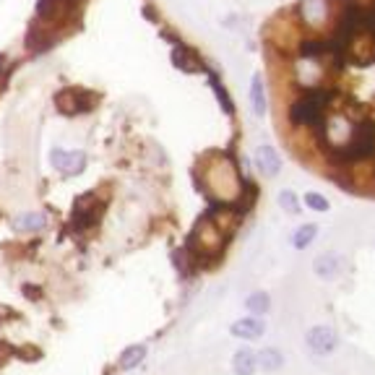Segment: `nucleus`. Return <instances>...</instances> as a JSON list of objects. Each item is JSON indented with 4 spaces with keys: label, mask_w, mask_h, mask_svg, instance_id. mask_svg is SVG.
<instances>
[{
    "label": "nucleus",
    "mask_w": 375,
    "mask_h": 375,
    "mask_svg": "<svg viewBox=\"0 0 375 375\" xmlns=\"http://www.w3.org/2000/svg\"><path fill=\"white\" fill-rule=\"evenodd\" d=\"M229 334L243 341H258L266 334V323L258 315H243L229 326Z\"/></svg>",
    "instance_id": "20e7f679"
},
{
    "label": "nucleus",
    "mask_w": 375,
    "mask_h": 375,
    "mask_svg": "<svg viewBox=\"0 0 375 375\" xmlns=\"http://www.w3.org/2000/svg\"><path fill=\"white\" fill-rule=\"evenodd\" d=\"M232 370L235 375H256L258 373V352L250 347H240L232 357Z\"/></svg>",
    "instance_id": "423d86ee"
},
{
    "label": "nucleus",
    "mask_w": 375,
    "mask_h": 375,
    "mask_svg": "<svg viewBox=\"0 0 375 375\" xmlns=\"http://www.w3.org/2000/svg\"><path fill=\"white\" fill-rule=\"evenodd\" d=\"M144 360H146V344H133V347H128L123 352L120 367H123V370H133V367H138Z\"/></svg>",
    "instance_id": "f8f14e48"
},
{
    "label": "nucleus",
    "mask_w": 375,
    "mask_h": 375,
    "mask_svg": "<svg viewBox=\"0 0 375 375\" xmlns=\"http://www.w3.org/2000/svg\"><path fill=\"white\" fill-rule=\"evenodd\" d=\"M55 104L63 115H79V112L89 110V92H83L79 86H68L63 92L55 94Z\"/></svg>",
    "instance_id": "7ed1b4c3"
},
{
    "label": "nucleus",
    "mask_w": 375,
    "mask_h": 375,
    "mask_svg": "<svg viewBox=\"0 0 375 375\" xmlns=\"http://www.w3.org/2000/svg\"><path fill=\"white\" fill-rule=\"evenodd\" d=\"M45 224H47V217L39 214V211H27V214H21L19 219L13 221V227L19 229V232H37Z\"/></svg>",
    "instance_id": "9d476101"
},
{
    "label": "nucleus",
    "mask_w": 375,
    "mask_h": 375,
    "mask_svg": "<svg viewBox=\"0 0 375 375\" xmlns=\"http://www.w3.org/2000/svg\"><path fill=\"white\" fill-rule=\"evenodd\" d=\"M318 238V224H302L292 232V247L294 250H305L311 247Z\"/></svg>",
    "instance_id": "1a4fd4ad"
},
{
    "label": "nucleus",
    "mask_w": 375,
    "mask_h": 375,
    "mask_svg": "<svg viewBox=\"0 0 375 375\" xmlns=\"http://www.w3.org/2000/svg\"><path fill=\"white\" fill-rule=\"evenodd\" d=\"M282 365H284V357L276 347H266L258 352V370L271 373V370H279Z\"/></svg>",
    "instance_id": "9b49d317"
},
{
    "label": "nucleus",
    "mask_w": 375,
    "mask_h": 375,
    "mask_svg": "<svg viewBox=\"0 0 375 375\" xmlns=\"http://www.w3.org/2000/svg\"><path fill=\"white\" fill-rule=\"evenodd\" d=\"M24 294H27L29 300H39V297H42V289L34 287V284H24Z\"/></svg>",
    "instance_id": "f3484780"
},
{
    "label": "nucleus",
    "mask_w": 375,
    "mask_h": 375,
    "mask_svg": "<svg viewBox=\"0 0 375 375\" xmlns=\"http://www.w3.org/2000/svg\"><path fill=\"white\" fill-rule=\"evenodd\" d=\"M279 209H282L284 214H300L302 211L300 196L294 191H282L279 193Z\"/></svg>",
    "instance_id": "4468645a"
},
{
    "label": "nucleus",
    "mask_w": 375,
    "mask_h": 375,
    "mask_svg": "<svg viewBox=\"0 0 375 375\" xmlns=\"http://www.w3.org/2000/svg\"><path fill=\"white\" fill-rule=\"evenodd\" d=\"M256 167L266 177H276V175L282 172V156H279V151L271 144H261L256 149Z\"/></svg>",
    "instance_id": "39448f33"
},
{
    "label": "nucleus",
    "mask_w": 375,
    "mask_h": 375,
    "mask_svg": "<svg viewBox=\"0 0 375 375\" xmlns=\"http://www.w3.org/2000/svg\"><path fill=\"white\" fill-rule=\"evenodd\" d=\"M211 89H214V92H217V97H219L221 110L227 112V115H232V110H235V107H232V97H229V94L224 92V86H221V81H219V79H214V76H211Z\"/></svg>",
    "instance_id": "dca6fc26"
},
{
    "label": "nucleus",
    "mask_w": 375,
    "mask_h": 375,
    "mask_svg": "<svg viewBox=\"0 0 375 375\" xmlns=\"http://www.w3.org/2000/svg\"><path fill=\"white\" fill-rule=\"evenodd\" d=\"M302 203H305V206H308L311 211H318V214H326V211L331 209L329 198H326L323 193H315V191L305 193V196H302Z\"/></svg>",
    "instance_id": "2eb2a0df"
},
{
    "label": "nucleus",
    "mask_w": 375,
    "mask_h": 375,
    "mask_svg": "<svg viewBox=\"0 0 375 375\" xmlns=\"http://www.w3.org/2000/svg\"><path fill=\"white\" fill-rule=\"evenodd\" d=\"M50 165L55 170L57 175H63V177H76V175H81L86 170V154L74 149V151H68V149H53L50 151Z\"/></svg>",
    "instance_id": "f257e3e1"
},
{
    "label": "nucleus",
    "mask_w": 375,
    "mask_h": 375,
    "mask_svg": "<svg viewBox=\"0 0 375 375\" xmlns=\"http://www.w3.org/2000/svg\"><path fill=\"white\" fill-rule=\"evenodd\" d=\"M245 308L250 311V315H258V318H264L266 313L271 311V297H268V292H253L245 300Z\"/></svg>",
    "instance_id": "ddd939ff"
},
{
    "label": "nucleus",
    "mask_w": 375,
    "mask_h": 375,
    "mask_svg": "<svg viewBox=\"0 0 375 375\" xmlns=\"http://www.w3.org/2000/svg\"><path fill=\"white\" fill-rule=\"evenodd\" d=\"M250 107H253V112H256L258 118H266L268 100H266V83L261 74L253 76V83H250Z\"/></svg>",
    "instance_id": "0eeeda50"
},
{
    "label": "nucleus",
    "mask_w": 375,
    "mask_h": 375,
    "mask_svg": "<svg viewBox=\"0 0 375 375\" xmlns=\"http://www.w3.org/2000/svg\"><path fill=\"white\" fill-rule=\"evenodd\" d=\"M313 271H315V276L323 279V282H334L339 276V271H341V264H339V258H334L329 253V256H320L318 261L313 264Z\"/></svg>",
    "instance_id": "6e6552de"
},
{
    "label": "nucleus",
    "mask_w": 375,
    "mask_h": 375,
    "mask_svg": "<svg viewBox=\"0 0 375 375\" xmlns=\"http://www.w3.org/2000/svg\"><path fill=\"white\" fill-rule=\"evenodd\" d=\"M305 347L311 349L315 357H329L336 352L339 336L329 326H313V329L305 334Z\"/></svg>",
    "instance_id": "f03ea898"
}]
</instances>
